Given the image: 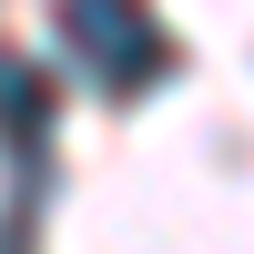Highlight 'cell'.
I'll use <instances>...</instances> for the list:
<instances>
[{
    "label": "cell",
    "instance_id": "1",
    "mask_svg": "<svg viewBox=\"0 0 254 254\" xmlns=\"http://www.w3.org/2000/svg\"><path fill=\"white\" fill-rule=\"evenodd\" d=\"M51 20H61V51H71L112 102L153 92V81L173 71V41L153 31V10H142V0H61Z\"/></svg>",
    "mask_w": 254,
    "mask_h": 254
},
{
    "label": "cell",
    "instance_id": "2",
    "mask_svg": "<svg viewBox=\"0 0 254 254\" xmlns=\"http://www.w3.org/2000/svg\"><path fill=\"white\" fill-rule=\"evenodd\" d=\"M41 132H51V71H31L20 51H0V142L31 163Z\"/></svg>",
    "mask_w": 254,
    "mask_h": 254
}]
</instances>
